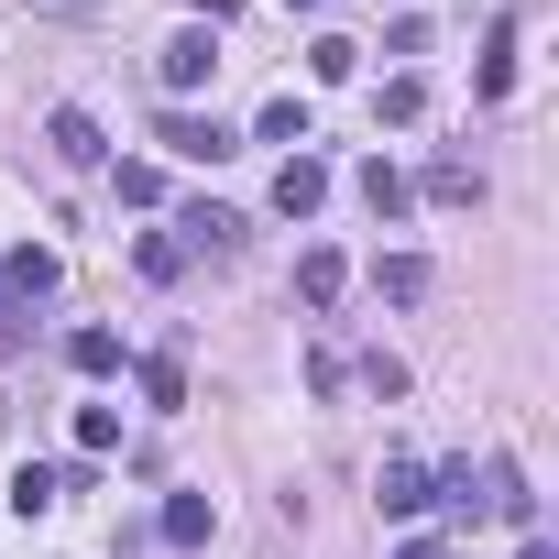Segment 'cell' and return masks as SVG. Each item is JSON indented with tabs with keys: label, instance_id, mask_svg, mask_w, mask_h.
<instances>
[{
	"label": "cell",
	"instance_id": "6da1fadb",
	"mask_svg": "<svg viewBox=\"0 0 559 559\" xmlns=\"http://www.w3.org/2000/svg\"><path fill=\"white\" fill-rule=\"evenodd\" d=\"M209 67H219V34H209V23L165 34V56H154V78H165V88H209Z\"/></svg>",
	"mask_w": 559,
	"mask_h": 559
},
{
	"label": "cell",
	"instance_id": "7a4b0ae2",
	"mask_svg": "<svg viewBox=\"0 0 559 559\" xmlns=\"http://www.w3.org/2000/svg\"><path fill=\"white\" fill-rule=\"evenodd\" d=\"M319 198H330V165H319V154H286V165H274V209H286V219H319Z\"/></svg>",
	"mask_w": 559,
	"mask_h": 559
},
{
	"label": "cell",
	"instance_id": "3957f363",
	"mask_svg": "<svg viewBox=\"0 0 559 559\" xmlns=\"http://www.w3.org/2000/svg\"><path fill=\"white\" fill-rule=\"evenodd\" d=\"M165 154H187V165H230L241 143H230L219 121H198V110H165Z\"/></svg>",
	"mask_w": 559,
	"mask_h": 559
},
{
	"label": "cell",
	"instance_id": "277c9868",
	"mask_svg": "<svg viewBox=\"0 0 559 559\" xmlns=\"http://www.w3.org/2000/svg\"><path fill=\"white\" fill-rule=\"evenodd\" d=\"M176 230H187L176 252H230V241H241V209H219V198H198V209H187Z\"/></svg>",
	"mask_w": 559,
	"mask_h": 559
},
{
	"label": "cell",
	"instance_id": "5b68a950",
	"mask_svg": "<svg viewBox=\"0 0 559 559\" xmlns=\"http://www.w3.org/2000/svg\"><path fill=\"white\" fill-rule=\"evenodd\" d=\"M45 143H56V165H99V121H88L78 99H67V110L45 121Z\"/></svg>",
	"mask_w": 559,
	"mask_h": 559
},
{
	"label": "cell",
	"instance_id": "8992f818",
	"mask_svg": "<svg viewBox=\"0 0 559 559\" xmlns=\"http://www.w3.org/2000/svg\"><path fill=\"white\" fill-rule=\"evenodd\" d=\"M67 493H78V472H45V461L12 472V504H23V515H45V504H67Z\"/></svg>",
	"mask_w": 559,
	"mask_h": 559
},
{
	"label": "cell",
	"instance_id": "52a82bcc",
	"mask_svg": "<svg viewBox=\"0 0 559 559\" xmlns=\"http://www.w3.org/2000/svg\"><path fill=\"white\" fill-rule=\"evenodd\" d=\"M373 504H384V515H428V472H417V461H384Z\"/></svg>",
	"mask_w": 559,
	"mask_h": 559
},
{
	"label": "cell",
	"instance_id": "ba28073f",
	"mask_svg": "<svg viewBox=\"0 0 559 559\" xmlns=\"http://www.w3.org/2000/svg\"><path fill=\"white\" fill-rule=\"evenodd\" d=\"M209 526H219V515H209V493H176L154 537H165V548H209Z\"/></svg>",
	"mask_w": 559,
	"mask_h": 559
},
{
	"label": "cell",
	"instance_id": "9c48e42d",
	"mask_svg": "<svg viewBox=\"0 0 559 559\" xmlns=\"http://www.w3.org/2000/svg\"><path fill=\"white\" fill-rule=\"evenodd\" d=\"M428 198H439V209H472V198H483V165L439 154V165H428Z\"/></svg>",
	"mask_w": 559,
	"mask_h": 559
},
{
	"label": "cell",
	"instance_id": "30bf717a",
	"mask_svg": "<svg viewBox=\"0 0 559 559\" xmlns=\"http://www.w3.org/2000/svg\"><path fill=\"white\" fill-rule=\"evenodd\" d=\"M341 286H352V263H341V252H308V263H297V297H308V308H330Z\"/></svg>",
	"mask_w": 559,
	"mask_h": 559
},
{
	"label": "cell",
	"instance_id": "8fae6325",
	"mask_svg": "<svg viewBox=\"0 0 559 559\" xmlns=\"http://www.w3.org/2000/svg\"><path fill=\"white\" fill-rule=\"evenodd\" d=\"M483 99H504L515 88V23H493V45H483V78H472Z\"/></svg>",
	"mask_w": 559,
	"mask_h": 559
},
{
	"label": "cell",
	"instance_id": "7c38bea8",
	"mask_svg": "<svg viewBox=\"0 0 559 559\" xmlns=\"http://www.w3.org/2000/svg\"><path fill=\"white\" fill-rule=\"evenodd\" d=\"M362 209H373V219H406V176H395V165H384V154H373V165H362Z\"/></svg>",
	"mask_w": 559,
	"mask_h": 559
},
{
	"label": "cell",
	"instance_id": "4fadbf2b",
	"mask_svg": "<svg viewBox=\"0 0 559 559\" xmlns=\"http://www.w3.org/2000/svg\"><path fill=\"white\" fill-rule=\"evenodd\" d=\"M56 274H67V263H56V252H34V241H23V252H12V297H56Z\"/></svg>",
	"mask_w": 559,
	"mask_h": 559
},
{
	"label": "cell",
	"instance_id": "5bb4252c",
	"mask_svg": "<svg viewBox=\"0 0 559 559\" xmlns=\"http://www.w3.org/2000/svg\"><path fill=\"white\" fill-rule=\"evenodd\" d=\"M308 67H319V88H341V78L362 67V45H352V34H319V45H308Z\"/></svg>",
	"mask_w": 559,
	"mask_h": 559
},
{
	"label": "cell",
	"instance_id": "9a60e30c",
	"mask_svg": "<svg viewBox=\"0 0 559 559\" xmlns=\"http://www.w3.org/2000/svg\"><path fill=\"white\" fill-rule=\"evenodd\" d=\"M263 143H308V99H297V88L263 99Z\"/></svg>",
	"mask_w": 559,
	"mask_h": 559
},
{
	"label": "cell",
	"instance_id": "2e32d148",
	"mask_svg": "<svg viewBox=\"0 0 559 559\" xmlns=\"http://www.w3.org/2000/svg\"><path fill=\"white\" fill-rule=\"evenodd\" d=\"M67 362H78V373H121V341H110V330H78Z\"/></svg>",
	"mask_w": 559,
	"mask_h": 559
},
{
	"label": "cell",
	"instance_id": "e0dca14e",
	"mask_svg": "<svg viewBox=\"0 0 559 559\" xmlns=\"http://www.w3.org/2000/svg\"><path fill=\"white\" fill-rule=\"evenodd\" d=\"M78 450H88V461L121 450V406H78Z\"/></svg>",
	"mask_w": 559,
	"mask_h": 559
},
{
	"label": "cell",
	"instance_id": "ac0fdd59",
	"mask_svg": "<svg viewBox=\"0 0 559 559\" xmlns=\"http://www.w3.org/2000/svg\"><path fill=\"white\" fill-rule=\"evenodd\" d=\"M384 297H395V308H417V297H428V263H417V252H395V263H384Z\"/></svg>",
	"mask_w": 559,
	"mask_h": 559
},
{
	"label": "cell",
	"instance_id": "d6986e66",
	"mask_svg": "<svg viewBox=\"0 0 559 559\" xmlns=\"http://www.w3.org/2000/svg\"><path fill=\"white\" fill-rule=\"evenodd\" d=\"M384 121H428V78H384Z\"/></svg>",
	"mask_w": 559,
	"mask_h": 559
},
{
	"label": "cell",
	"instance_id": "ffe728a7",
	"mask_svg": "<svg viewBox=\"0 0 559 559\" xmlns=\"http://www.w3.org/2000/svg\"><path fill=\"white\" fill-rule=\"evenodd\" d=\"M143 395H154V406H187V373H176V352H154V362H143Z\"/></svg>",
	"mask_w": 559,
	"mask_h": 559
},
{
	"label": "cell",
	"instance_id": "44dd1931",
	"mask_svg": "<svg viewBox=\"0 0 559 559\" xmlns=\"http://www.w3.org/2000/svg\"><path fill=\"white\" fill-rule=\"evenodd\" d=\"M395 559H450V548H439V537H406V548H395Z\"/></svg>",
	"mask_w": 559,
	"mask_h": 559
},
{
	"label": "cell",
	"instance_id": "7402d4cb",
	"mask_svg": "<svg viewBox=\"0 0 559 559\" xmlns=\"http://www.w3.org/2000/svg\"><path fill=\"white\" fill-rule=\"evenodd\" d=\"M515 559H559V548H548V537H537V526H526V548H515Z\"/></svg>",
	"mask_w": 559,
	"mask_h": 559
},
{
	"label": "cell",
	"instance_id": "603a6c76",
	"mask_svg": "<svg viewBox=\"0 0 559 559\" xmlns=\"http://www.w3.org/2000/svg\"><path fill=\"white\" fill-rule=\"evenodd\" d=\"M34 12H88V0H34Z\"/></svg>",
	"mask_w": 559,
	"mask_h": 559
},
{
	"label": "cell",
	"instance_id": "cb8c5ba5",
	"mask_svg": "<svg viewBox=\"0 0 559 559\" xmlns=\"http://www.w3.org/2000/svg\"><path fill=\"white\" fill-rule=\"evenodd\" d=\"M286 12H319V0H286Z\"/></svg>",
	"mask_w": 559,
	"mask_h": 559
}]
</instances>
